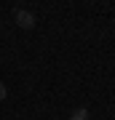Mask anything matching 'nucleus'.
I'll use <instances>...</instances> for the list:
<instances>
[{
    "label": "nucleus",
    "mask_w": 115,
    "mask_h": 120,
    "mask_svg": "<svg viewBox=\"0 0 115 120\" xmlns=\"http://www.w3.org/2000/svg\"><path fill=\"white\" fill-rule=\"evenodd\" d=\"M70 120H88V109H86V107H78L72 115H70Z\"/></svg>",
    "instance_id": "2"
},
{
    "label": "nucleus",
    "mask_w": 115,
    "mask_h": 120,
    "mask_svg": "<svg viewBox=\"0 0 115 120\" xmlns=\"http://www.w3.org/2000/svg\"><path fill=\"white\" fill-rule=\"evenodd\" d=\"M5 96H8V91H5V86H3V83H0V101H3Z\"/></svg>",
    "instance_id": "3"
},
{
    "label": "nucleus",
    "mask_w": 115,
    "mask_h": 120,
    "mask_svg": "<svg viewBox=\"0 0 115 120\" xmlns=\"http://www.w3.org/2000/svg\"><path fill=\"white\" fill-rule=\"evenodd\" d=\"M16 24L21 27V30H32L35 27V16L30 11H16Z\"/></svg>",
    "instance_id": "1"
}]
</instances>
